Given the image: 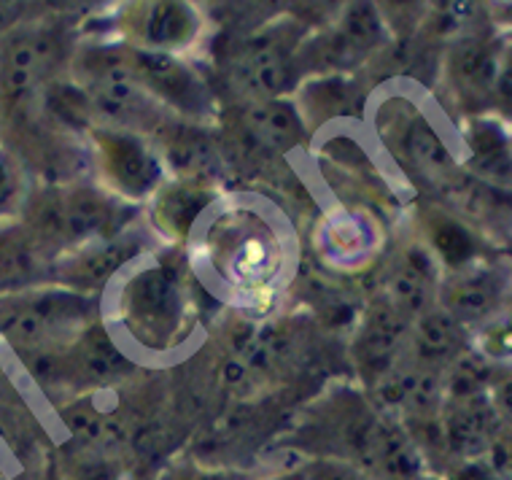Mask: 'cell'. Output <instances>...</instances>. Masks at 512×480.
<instances>
[{"label":"cell","mask_w":512,"mask_h":480,"mask_svg":"<svg viewBox=\"0 0 512 480\" xmlns=\"http://www.w3.org/2000/svg\"><path fill=\"white\" fill-rule=\"evenodd\" d=\"M89 313L92 303L87 297L68 289L6 294L0 297V335L19 354L57 351L65 340L79 335Z\"/></svg>","instance_id":"cell-1"},{"label":"cell","mask_w":512,"mask_h":480,"mask_svg":"<svg viewBox=\"0 0 512 480\" xmlns=\"http://www.w3.org/2000/svg\"><path fill=\"white\" fill-rule=\"evenodd\" d=\"M119 222V208L92 189H57L41 197L33 211L30 235L41 246L68 249L98 240L108 227Z\"/></svg>","instance_id":"cell-2"},{"label":"cell","mask_w":512,"mask_h":480,"mask_svg":"<svg viewBox=\"0 0 512 480\" xmlns=\"http://www.w3.org/2000/svg\"><path fill=\"white\" fill-rule=\"evenodd\" d=\"M184 294L165 267H146L124 289V321L146 346H168L181 327Z\"/></svg>","instance_id":"cell-3"},{"label":"cell","mask_w":512,"mask_h":480,"mask_svg":"<svg viewBox=\"0 0 512 480\" xmlns=\"http://www.w3.org/2000/svg\"><path fill=\"white\" fill-rule=\"evenodd\" d=\"M60 60V38L46 27L9 30L0 44V95L25 98Z\"/></svg>","instance_id":"cell-4"},{"label":"cell","mask_w":512,"mask_h":480,"mask_svg":"<svg viewBox=\"0 0 512 480\" xmlns=\"http://www.w3.org/2000/svg\"><path fill=\"white\" fill-rule=\"evenodd\" d=\"M437 427L442 432L445 448L453 456H459L461 462H472V459H486L499 424L491 402L483 397L480 389V392L451 397Z\"/></svg>","instance_id":"cell-5"},{"label":"cell","mask_w":512,"mask_h":480,"mask_svg":"<svg viewBox=\"0 0 512 480\" xmlns=\"http://www.w3.org/2000/svg\"><path fill=\"white\" fill-rule=\"evenodd\" d=\"M95 146H98L100 168L106 170L108 181L122 189L124 195L141 197L157 187L162 176L157 154L151 152L138 135L98 130Z\"/></svg>","instance_id":"cell-6"},{"label":"cell","mask_w":512,"mask_h":480,"mask_svg":"<svg viewBox=\"0 0 512 480\" xmlns=\"http://www.w3.org/2000/svg\"><path fill=\"white\" fill-rule=\"evenodd\" d=\"M235 81L251 103L278 100L292 84V57L278 38H256L235 57Z\"/></svg>","instance_id":"cell-7"},{"label":"cell","mask_w":512,"mask_h":480,"mask_svg":"<svg viewBox=\"0 0 512 480\" xmlns=\"http://www.w3.org/2000/svg\"><path fill=\"white\" fill-rule=\"evenodd\" d=\"M389 308L402 319H421L432 311L434 292H437V267L426 249H407L399 254L386 281Z\"/></svg>","instance_id":"cell-8"},{"label":"cell","mask_w":512,"mask_h":480,"mask_svg":"<svg viewBox=\"0 0 512 480\" xmlns=\"http://www.w3.org/2000/svg\"><path fill=\"white\" fill-rule=\"evenodd\" d=\"M133 57L135 73L149 95L154 98H165L176 103L184 111H205V89L197 81V76L184 63H178L173 54L149 52V49H138L130 54Z\"/></svg>","instance_id":"cell-9"},{"label":"cell","mask_w":512,"mask_h":480,"mask_svg":"<svg viewBox=\"0 0 512 480\" xmlns=\"http://www.w3.org/2000/svg\"><path fill=\"white\" fill-rule=\"evenodd\" d=\"M407 340V321L386 305L364 321L356 340V362L375 383L397 367V356Z\"/></svg>","instance_id":"cell-10"},{"label":"cell","mask_w":512,"mask_h":480,"mask_svg":"<svg viewBox=\"0 0 512 480\" xmlns=\"http://www.w3.org/2000/svg\"><path fill=\"white\" fill-rule=\"evenodd\" d=\"M200 30V19L186 3H149L138 14V33L149 52L168 54L192 44Z\"/></svg>","instance_id":"cell-11"},{"label":"cell","mask_w":512,"mask_h":480,"mask_svg":"<svg viewBox=\"0 0 512 480\" xmlns=\"http://www.w3.org/2000/svg\"><path fill=\"white\" fill-rule=\"evenodd\" d=\"M246 130L270 152H289L305 138V125L289 100H259L246 111Z\"/></svg>","instance_id":"cell-12"},{"label":"cell","mask_w":512,"mask_h":480,"mask_svg":"<svg viewBox=\"0 0 512 480\" xmlns=\"http://www.w3.org/2000/svg\"><path fill=\"white\" fill-rule=\"evenodd\" d=\"M41 273V251L33 235L22 227L0 230V297L27 292Z\"/></svg>","instance_id":"cell-13"},{"label":"cell","mask_w":512,"mask_h":480,"mask_svg":"<svg viewBox=\"0 0 512 480\" xmlns=\"http://www.w3.org/2000/svg\"><path fill=\"white\" fill-rule=\"evenodd\" d=\"M133 249L130 240H95L92 246L73 254V259L62 265V278L76 286L79 294L98 289L130 259Z\"/></svg>","instance_id":"cell-14"},{"label":"cell","mask_w":512,"mask_h":480,"mask_svg":"<svg viewBox=\"0 0 512 480\" xmlns=\"http://www.w3.org/2000/svg\"><path fill=\"white\" fill-rule=\"evenodd\" d=\"M502 300V281L488 270H464L445 292V308L453 319H483Z\"/></svg>","instance_id":"cell-15"},{"label":"cell","mask_w":512,"mask_h":480,"mask_svg":"<svg viewBox=\"0 0 512 480\" xmlns=\"http://www.w3.org/2000/svg\"><path fill=\"white\" fill-rule=\"evenodd\" d=\"M68 370H76L92 383H111L130 370V362L116 351L103 329L92 327L81 335L71 359H65V373Z\"/></svg>","instance_id":"cell-16"},{"label":"cell","mask_w":512,"mask_h":480,"mask_svg":"<svg viewBox=\"0 0 512 480\" xmlns=\"http://www.w3.org/2000/svg\"><path fill=\"white\" fill-rule=\"evenodd\" d=\"M65 424L73 432V437L84 443L87 448H98V451H108L116 445L124 443L127 429L116 416H111L108 410L98 408L92 400H79L62 410Z\"/></svg>","instance_id":"cell-17"},{"label":"cell","mask_w":512,"mask_h":480,"mask_svg":"<svg viewBox=\"0 0 512 480\" xmlns=\"http://www.w3.org/2000/svg\"><path fill=\"white\" fill-rule=\"evenodd\" d=\"M415 354L421 365L432 367L448 362L461 348V324L451 313L432 308L421 319H415Z\"/></svg>","instance_id":"cell-18"},{"label":"cell","mask_w":512,"mask_h":480,"mask_svg":"<svg viewBox=\"0 0 512 480\" xmlns=\"http://www.w3.org/2000/svg\"><path fill=\"white\" fill-rule=\"evenodd\" d=\"M405 149L410 154V160L424 170H440L451 162V154L445 149V143L437 133H434L429 122L415 119L410 130L405 135Z\"/></svg>","instance_id":"cell-19"},{"label":"cell","mask_w":512,"mask_h":480,"mask_svg":"<svg viewBox=\"0 0 512 480\" xmlns=\"http://www.w3.org/2000/svg\"><path fill=\"white\" fill-rule=\"evenodd\" d=\"M434 249L440 254L448 265H467V259L475 254V246H472V238L467 235L464 227H459L451 219H440L437 227L432 230Z\"/></svg>","instance_id":"cell-20"},{"label":"cell","mask_w":512,"mask_h":480,"mask_svg":"<svg viewBox=\"0 0 512 480\" xmlns=\"http://www.w3.org/2000/svg\"><path fill=\"white\" fill-rule=\"evenodd\" d=\"M456 76L467 87H488L491 81V54L483 46H464L456 57Z\"/></svg>","instance_id":"cell-21"},{"label":"cell","mask_w":512,"mask_h":480,"mask_svg":"<svg viewBox=\"0 0 512 480\" xmlns=\"http://www.w3.org/2000/svg\"><path fill=\"white\" fill-rule=\"evenodd\" d=\"M22 170L9 152L0 149V219L9 216L22 200Z\"/></svg>","instance_id":"cell-22"},{"label":"cell","mask_w":512,"mask_h":480,"mask_svg":"<svg viewBox=\"0 0 512 480\" xmlns=\"http://www.w3.org/2000/svg\"><path fill=\"white\" fill-rule=\"evenodd\" d=\"M159 208H162V214H165V219H168L173 227H181V214H184V224L189 227V224H192V219L197 216V211L203 208V200L192 195L189 189H184V192H176V195L165 197ZM181 230H184V227H181Z\"/></svg>","instance_id":"cell-23"},{"label":"cell","mask_w":512,"mask_h":480,"mask_svg":"<svg viewBox=\"0 0 512 480\" xmlns=\"http://www.w3.org/2000/svg\"><path fill=\"white\" fill-rule=\"evenodd\" d=\"M305 480H372L367 472H362L354 464H340V462H321L308 467Z\"/></svg>","instance_id":"cell-24"},{"label":"cell","mask_w":512,"mask_h":480,"mask_svg":"<svg viewBox=\"0 0 512 480\" xmlns=\"http://www.w3.org/2000/svg\"><path fill=\"white\" fill-rule=\"evenodd\" d=\"M448 480H504V472L488 459H472V462H461L448 475Z\"/></svg>","instance_id":"cell-25"},{"label":"cell","mask_w":512,"mask_h":480,"mask_svg":"<svg viewBox=\"0 0 512 480\" xmlns=\"http://www.w3.org/2000/svg\"><path fill=\"white\" fill-rule=\"evenodd\" d=\"M73 480H124V475L119 470H114V464L92 462L84 464V467L76 472V478Z\"/></svg>","instance_id":"cell-26"},{"label":"cell","mask_w":512,"mask_h":480,"mask_svg":"<svg viewBox=\"0 0 512 480\" xmlns=\"http://www.w3.org/2000/svg\"><path fill=\"white\" fill-rule=\"evenodd\" d=\"M19 394H17V386L14 381L9 378L6 373V367L0 365V405H9V402H17Z\"/></svg>","instance_id":"cell-27"},{"label":"cell","mask_w":512,"mask_h":480,"mask_svg":"<svg viewBox=\"0 0 512 480\" xmlns=\"http://www.w3.org/2000/svg\"><path fill=\"white\" fill-rule=\"evenodd\" d=\"M22 9L25 6H19V3H0V30H14V22L22 17L19 14Z\"/></svg>","instance_id":"cell-28"},{"label":"cell","mask_w":512,"mask_h":480,"mask_svg":"<svg viewBox=\"0 0 512 480\" xmlns=\"http://www.w3.org/2000/svg\"><path fill=\"white\" fill-rule=\"evenodd\" d=\"M176 480H238L230 472H195V475H184Z\"/></svg>","instance_id":"cell-29"},{"label":"cell","mask_w":512,"mask_h":480,"mask_svg":"<svg viewBox=\"0 0 512 480\" xmlns=\"http://www.w3.org/2000/svg\"><path fill=\"white\" fill-rule=\"evenodd\" d=\"M267 480H305V472H292V475H275V478H267Z\"/></svg>","instance_id":"cell-30"}]
</instances>
